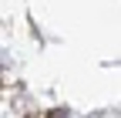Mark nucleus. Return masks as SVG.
Returning <instances> with one entry per match:
<instances>
[{
	"mask_svg": "<svg viewBox=\"0 0 121 118\" xmlns=\"http://www.w3.org/2000/svg\"><path fill=\"white\" fill-rule=\"evenodd\" d=\"M54 118H71V115H67V111H57V115H54Z\"/></svg>",
	"mask_w": 121,
	"mask_h": 118,
	"instance_id": "1",
	"label": "nucleus"
}]
</instances>
